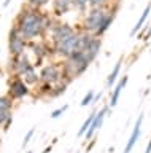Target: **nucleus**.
<instances>
[{
	"instance_id": "nucleus-18",
	"label": "nucleus",
	"mask_w": 151,
	"mask_h": 153,
	"mask_svg": "<svg viewBox=\"0 0 151 153\" xmlns=\"http://www.w3.org/2000/svg\"><path fill=\"white\" fill-rule=\"evenodd\" d=\"M121 65H122V61H118L115 64V67H113L111 74L108 75V78H107V86H108V88H111L113 83H116V81H118V75H119V72H121Z\"/></svg>"
},
{
	"instance_id": "nucleus-4",
	"label": "nucleus",
	"mask_w": 151,
	"mask_h": 153,
	"mask_svg": "<svg viewBox=\"0 0 151 153\" xmlns=\"http://www.w3.org/2000/svg\"><path fill=\"white\" fill-rule=\"evenodd\" d=\"M27 46H29V42L22 38V35L19 33L16 26H13L10 29V33H8V51H10V57L24 54Z\"/></svg>"
},
{
	"instance_id": "nucleus-17",
	"label": "nucleus",
	"mask_w": 151,
	"mask_h": 153,
	"mask_svg": "<svg viewBox=\"0 0 151 153\" xmlns=\"http://www.w3.org/2000/svg\"><path fill=\"white\" fill-rule=\"evenodd\" d=\"M150 11H151V3H148V5H146V7H145L143 13H141V16L138 18V21L135 22L134 29H132V30H130V35H135V33L138 32L141 27H143V24L146 22V19H148V14H150Z\"/></svg>"
},
{
	"instance_id": "nucleus-12",
	"label": "nucleus",
	"mask_w": 151,
	"mask_h": 153,
	"mask_svg": "<svg viewBox=\"0 0 151 153\" xmlns=\"http://www.w3.org/2000/svg\"><path fill=\"white\" fill-rule=\"evenodd\" d=\"M100 48H102V38L99 37H94L91 42H89V45L86 46V50H84V56H86V59L91 62L96 61V57L99 56V53H100Z\"/></svg>"
},
{
	"instance_id": "nucleus-11",
	"label": "nucleus",
	"mask_w": 151,
	"mask_h": 153,
	"mask_svg": "<svg viewBox=\"0 0 151 153\" xmlns=\"http://www.w3.org/2000/svg\"><path fill=\"white\" fill-rule=\"evenodd\" d=\"M141 123H143V115H138V118H137V121H135V126L132 129V134H130L129 140H127L126 147H124V153H130L134 150L135 143L140 137V132H141Z\"/></svg>"
},
{
	"instance_id": "nucleus-27",
	"label": "nucleus",
	"mask_w": 151,
	"mask_h": 153,
	"mask_svg": "<svg viewBox=\"0 0 151 153\" xmlns=\"http://www.w3.org/2000/svg\"><path fill=\"white\" fill-rule=\"evenodd\" d=\"M94 97H96V93L94 91H88V94L83 97V100L80 104H81V107H88L89 104H92L94 102Z\"/></svg>"
},
{
	"instance_id": "nucleus-10",
	"label": "nucleus",
	"mask_w": 151,
	"mask_h": 153,
	"mask_svg": "<svg viewBox=\"0 0 151 153\" xmlns=\"http://www.w3.org/2000/svg\"><path fill=\"white\" fill-rule=\"evenodd\" d=\"M108 108H110V105H105V107H102V108L96 113V118H94V121H92V124H91V128L88 129V132H86V134H84L86 140H91V139H92L94 136H96V132L102 128L103 120H105L107 113H108Z\"/></svg>"
},
{
	"instance_id": "nucleus-15",
	"label": "nucleus",
	"mask_w": 151,
	"mask_h": 153,
	"mask_svg": "<svg viewBox=\"0 0 151 153\" xmlns=\"http://www.w3.org/2000/svg\"><path fill=\"white\" fill-rule=\"evenodd\" d=\"M127 81H129V76L124 75V76H121V80L116 83V86L113 88V93L110 96V102H108V105L110 107H115V105L118 104V100H119V96L122 93V89H124V86L127 85Z\"/></svg>"
},
{
	"instance_id": "nucleus-3",
	"label": "nucleus",
	"mask_w": 151,
	"mask_h": 153,
	"mask_svg": "<svg viewBox=\"0 0 151 153\" xmlns=\"http://www.w3.org/2000/svg\"><path fill=\"white\" fill-rule=\"evenodd\" d=\"M108 13V8H89L88 13L84 14L83 22L80 24L78 29H81L84 32H89L92 35H96L99 26H100L102 19L105 18V14Z\"/></svg>"
},
{
	"instance_id": "nucleus-20",
	"label": "nucleus",
	"mask_w": 151,
	"mask_h": 153,
	"mask_svg": "<svg viewBox=\"0 0 151 153\" xmlns=\"http://www.w3.org/2000/svg\"><path fill=\"white\" fill-rule=\"evenodd\" d=\"M13 123V115L11 112H0V126L3 128V131H8Z\"/></svg>"
},
{
	"instance_id": "nucleus-29",
	"label": "nucleus",
	"mask_w": 151,
	"mask_h": 153,
	"mask_svg": "<svg viewBox=\"0 0 151 153\" xmlns=\"http://www.w3.org/2000/svg\"><path fill=\"white\" fill-rule=\"evenodd\" d=\"M34 134H35V129H34V128H32V129H30V131H29V132H27V134H26V137H24V140H22V147H26V145H27V143H29V142H30V139H32V136H34Z\"/></svg>"
},
{
	"instance_id": "nucleus-28",
	"label": "nucleus",
	"mask_w": 151,
	"mask_h": 153,
	"mask_svg": "<svg viewBox=\"0 0 151 153\" xmlns=\"http://www.w3.org/2000/svg\"><path fill=\"white\" fill-rule=\"evenodd\" d=\"M67 108H69V105H62V107H59V108H56L53 113H51V118H59L60 115H64L65 112H67Z\"/></svg>"
},
{
	"instance_id": "nucleus-9",
	"label": "nucleus",
	"mask_w": 151,
	"mask_h": 153,
	"mask_svg": "<svg viewBox=\"0 0 151 153\" xmlns=\"http://www.w3.org/2000/svg\"><path fill=\"white\" fill-rule=\"evenodd\" d=\"M32 65L34 64L30 62V59L27 57L26 53L21 56H16V57H10V72H13V75L21 76L27 69H30Z\"/></svg>"
},
{
	"instance_id": "nucleus-26",
	"label": "nucleus",
	"mask_w": 151,
	"mask_h": 153,
	"mask_svg": "<svg viewBox=\"0 0 151 153\" xmlns=\"http://www.w3.org/2000/svg\"><path fill=\"white\" fill-rule=\"evenodd\" d=\"M48 3H49V0H27V5L32 8H37V10H41Z\"/></svg>"
},
{
	"instance_id": "nucleus-32",
	"label": "nucleus",
	"mask_w": 151,
	"mask_h": 153,
	"mask_svg": "<svg viewBox=\"0 0 151 153\" xmlns=\"http://www.w3.org/2000/svg\"><path fill=\"white\" fill-rule=\"evenodd\" d=\"M51 148H53V147H51V145H49V147H46V148H45V150L41 152V153H49V152H51Z\"/></svg>"
},
{
	"instance_id": "nucleus-23",
	"label": "nucleus",
	"mask_w": 151,
	"mask_h": 153,
	"mask_svg": "<svg viewBox=\"0 0 151 153\" xmlns=\"http://www.w3.org/2000/svg\"><path fill=\"white\" fill-rule=\"evenodd\" d=\"M96 113L97 112H92L91 115H89V117L86 118V120H84V123H83V126L81 128H80V131H78V136L80 137H83L84 136V134H86L88 132V129L89 128H91V124H92V121H94V118H96Z\"/></svg>"
},
{
	"instance_id": "nucleus-16",
	"label": "nucleus",
	"mask_w": 151,
	"mask_h": 153,
	"mask_svg": "<svg viewBox=\"0 0 151 153\" xmlns=\"http://www.w3.org/2000/svg\"><path fill=\"white\" fill-rule=\"evenodd\" d=\"M21 78L24 80L29 86H37V85L41 81V80H40V74L35 70V65H32L30 69H27L24 74L21 75Z\"/></svg>"
},
{
	"instance_id": "nucleus-6",
	"label": "nucleus",
	"mask_w": 151,
	"mask_h": 153,
	"mask_svg": "<svg viewBox=\"0 0 151 153\" xmlns=\"http://www.w3.org/2000/svg\"><path fill=\"white\" fill-rule=\"evenodd\" d=\"M30 94V86L26 83L21 76L11 75L8 80V96L13 100H21Z\"/></svg>"
},
{
	"instance_id": "nucleus-22",
	"label": "nucleus",
	"mask_w": 151,
	"mask_h": 153,
	"mask_svg": "<svg viewBox=\"0 0 151 153\" xmlns=\"http://www.w3.org/2000/svg\"><path fill=\"white\" fill-rule=\"evenodd\" d=\"M67 86H69V83L67 81H59L57 85H54L53 86V91H51V96L49 97H59L60 94H64L65 93V89H67Z\"/></svg>"
},
{
	"instance_id": "nucleus-25",
	"label": "nucleus",
	"mask_w": 151,
	"mask_h": 153,
	"mask_svg": "<svg viewBox=\"0 0 151 153\" xmlns=\"http://www.w3.org/2000/svg\"><path fill=\"white\" fill-rule=\"evenodd\" d=\"M111 2H115V0H89V7L91 8H110Z\"/></svg>"
},
{
	"instance_id": "nucleus-7",
	"label": "nucleus",
	"mask_w": 151,
	"mask_h": 153,
	"mask_svg": "<svg viewBox=\"0 0 151 153\" xmlns=\"http://www.w3.org/2000/svg\"><path fill=\"white\" fill-rule=\"evenodd\" d=\"M80 33H78V29H77V32L73 33L72 37H69L67 40H64V42H60L57 43V45H53L54 46V53L57 56L60 57H69V56H72L73 53H77L80 51Z\"/></svg>"
},
{
	"instance_id": "nucleus-21",
	"label": "nucleus",
	"mask_w": 151,
	"mask_h": 153,
	"mask_svg": "<svg viewBox=\"0 0 151 153\" xmlns=\"http://www.w3.org/2000/svg\"><path fill=\"white\" fill-rule=\"evenodd\" d=\"M13 100L10 96H0V112H11L13 110Z\"/></svg>"
},
{
	"instance_id": "nucleus-30",
	"label": "nucleus",
	"mask_w": 151,
	"mask_h": 153,
	"mask_svg": "<svg viewBox=\"0 0 151 153\" xmlns=\"http://www.w3.org/2000/svg\"><path fill=\"white\" fill-rule=\"evenodd\" d=\"M150 37H151V24H150V27H148V30H146V33H145V37H143V40H150Z\"/></svg>"
},
{
	"instance_id": "nucleus-31",
	"label": "nucleus",
	"mask_w": 151,
	"mask_h": 153,
	"mask_svg": "<svg viewBox=\"0 0 151 153\" xmlns=\"http://www.w3.org/2000/svg\"><path fill=\"white\" fill-rule=\"evenodd\" d=\"M145 153H151V139H150L148 145H146V148H145Z\"/></svg>"
},
{
	"instance_id": "nucleus-35",
	"label": "nucleus",
	"mask_w": 151,
	"mask_h": 153,
	"mask_svg": "<svg viewBox=\"0 0 151 153\" xmlns=\"http://www.w3.org/2000/svg\"><path fill=\"white\" fill-rule=\"evenodd\" d=\"M29 153H32V152H29Z\"/></svg>"
},
{
	"instance_id": "nucleus-19",
	"label": "nucleus",
	"mask_w": 151,
	"mask_h": 153,
	"mask_svg": "<svg viewBox=\"0 0 151 153\" xmlns=\"http://www.w3.org/2000/svg\"><path fill=\"white\" fill-rule=\"evenodd\" d=\"M51 91H53V85L43 83V81H40V83L37 85V96H38V97H49Z\"/></svg>"
},
{
	"instance_id": "nucleus-33",
	"label": "nucleus",
	"mask_w": 151,
	"mask_h": 153,
	"mask_svg": "<svg viewBox=\"0 0 151 153\" xmlns=\"http://www.w3.org/2000/svg\"><path fill=\"white\" fill-rule=\"evenodd\" d=\"M8 3H10V0H5V3H3V7H8Z\"/></svg>"
},
{
	"instance_id": "nucleus-14",
	"label": "nucleus",
	"mask_w": 151,
	"mask_h": 153,
	"mask_svg": "<svg viewBox=\"0 0 151 153\" xmlns=\"http://www.w3.org/2000/svg\"><path fill=\"white\" fill-rule=\"evenodd\" d=\"M115 16H116V10L108 8V13L105 14V18L102 19L100 26H99V29H97V32H96V35H94V37H99V38H100L103 33H105L108 29H110V26L113 24V21H115Z\"/></svg>"
},
{
	"instance_id": "nucleus-34",
	"label": "nucleus",
	"mask_w": 151,
	"mask_h": 153,
	"mask_svg": "<svg viewBox=\"0 0 151 153\" xmlns=\"http://www.w3.org/2000/svg\"><path fill=\"white\" fill-rule=\"evenodd\" d=\"M116 2H119V0H116Z\"/></svg>"
},
{
	"instance_id": "nucleus-2",
	"label": "nucleus",
	"mask_w": 151,
	"mask_h": 153,
	"mask_svg": "<svg viewBox=\"0 0 151 153\" xmlns=\"http://www.w3.org/2000/svg\"><path fill=\"white\" fill-rule=\"evenodd\" d=\"M89 64H91V62L86 59V56H84L83 51L73 53L72 56L65 57L64 62H62V80L70 83L72 80L78 78L80 75H83L84 72L88 70Z\"/></svg>"
},
{
	"instance_id": "nucleus-8",
	"label": "nucleus",
	"mask_w": 151,
	"mask_h": 153,
	"mask_svg": "<svg viewBox=\"0 0 151 153\" xmlns=\"http://www.w3.org/2000/svg\"><path fill=\"white\" fill-rule=\"evenodd\" d=\"M40 80L43 83H48L53 86L57 85L59 81H62V64L51 62V64L43 65L40 70Z\"/></svg>"
},
{
	"instance_id": "nucleus-13",
	"label": "nucleus",
	"mask_w": 151,
	"mask_h": 153,
	"mask_svg": "<svg viewBox=\"0 0 151 153\" xmlns=\"http://www.w3.org/2000/svg\"><path fill=\"white\" fill-rule=\"evenodd\" d=\"M73 10V0H53V14L60 18Z\"/></svg>"
},
{
	"instance_id": "nucleus-5",
	"label": "nucleus",
	"mask_w": 151,
	"mask_h": 153,
	"mask_svg": "<svg viewBox=\"0 0 151 153\" xmlns=\"http://www.w3.org/2000/svg\"><path fill=\"white\" fill-rule=\"evenodd\" d=\"M77 32V29H75L72 24L69 22H60V21H56L53 22V26L49 29V35H51V43L53 45H57V43L67 40L69 37H72L73 33Z\"/></svg>"
},
{
	"instance_id": "nucleus-24",
	"label": "nucleus",
	"mask_w": 151,
	"mask_h": 153,
	"mask_svg": "<svg viewBox=\"0 0 151 153\" xmlns=\"http://www.w3.org/2000/svg\"><path fill=\"white\" fill-rule=\"evenodd\" d=\"M88 8H91L89 7V0H73V10H77L81 14H86Z\"/></svg>"
},
{
	"instance_id": "nucleus-1",
	"label": "nucleus",
	"mask_w": 151,
	"mask_h": 153,
	"mask_svg": "<svg viewBox=\"0 0 151 153\" xmlns=\"http://www.w3.org/2000/svg\"><path fill=\"white\" fill-rule=\"evenodd\" d=\"M53 22H54V18L51 14H46L41 10H37V8H32L29 5H26L19 11V14L16 16L13 26L18 27V30H19L24 40L34 42L37 38L45 37L49 32Z\"/></svg>"
}]
</instances>
